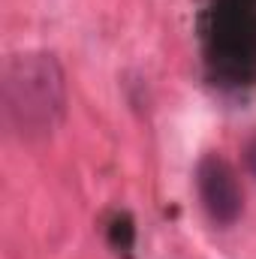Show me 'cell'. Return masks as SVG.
<instances>
[{
	"instance_id": "2",
	"label": "cell",
	"mask_w": 256,
	"mask_h": 259,
	"mask_svg": "<svg viewBox=\"0 0 256 259\" xmlns=\"http://www.w3.org/2000/svg\"><path fill=\"white\" fill-rule=\"evenodd\" d=\"M199 196L205 211L211 214L214 223L229 226L241 214V190L235 181V172L220 160V157H205L199 163Z\"/></svg>"
},
{
	"instance_id": "1",
	"label": "cell",
	"mask_w": 256,
	"mask_h": 259,
	"mask_svg": "<svg viewBox=\"0 0 256 259\" xmlns=\"http://www.w3.org/2000/svg\"><path fill=\"white\" fill-rule=\"evenodd\" d=\"M66 81L52 55L27 52L6 61L3 69V115L21 139H42L64 121Z\"/></svg>"
},
{
	"instance_id": "3",
	"label": "cell",
	"mask_w": 256,
	"mask_h": 259,
	"mask_svg": "<svg viewBox=\"0 0 256 259\" xmlns=\"http://www.w3.org/2000/svg\"><path fill=\"white\" fill-rule=\"evenodd\" d=\"M247 166H250V172L256 175V136L250 139V145H247Z\"/></svg>"
}]
</instances>
